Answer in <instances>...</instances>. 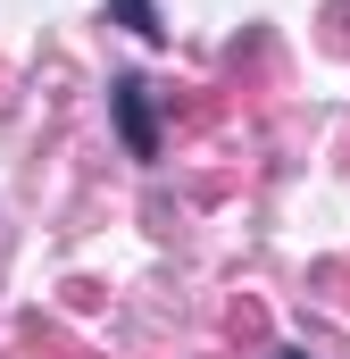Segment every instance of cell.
<instances>
[{"instance_id":"cell-1","label":"cell","mask_w":350,"mask_h":359,"mask_svg":"<svg viewBox=\"0 0 350 359\" xmlns=\"http://www.w3.org/2000/svg\"><path fill=\"white\" fill-rule=\"evenodd\" d=\"M108 117H117V142H125L134 159H159V100H150V84H142L134 67L108 76Z\"/></svg>"},{"instance_id":"cell-2","label":"cell","mask_w":350,"mask_h":359,"mask_svg":"<svg viewBox=\"0 0 350 359\" xmlns=\"http://www.w3.org/2000/svg\"><path fill=\"white\" fill-rule=\"evenodd\" d=\"M108 8H117V25H134L142 42H167V25H159V8H150V0H108Z\"/></svg>"},{"instance_id":"cell-3","label":"cell","mask_w":350,"mask_h":359,"mask_svg":"<svg viewBox=\"0 0 350 359\" xmlns=\"http://www.w3.org/2000/svg\"><path fill=\"white\" fill-rule=\"evenodd\" d=\"M267 359H309V351H292V343H284V351H267Z\"/></svg>"}]
</instances>
